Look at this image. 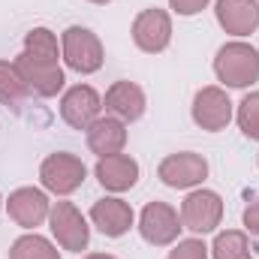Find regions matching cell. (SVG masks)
Segmentation results:
<instances>
[{
  "label": "cell",
  "mask_w": 259,
  "mask_h": 259,
  "mask_svg": "<svg viewBox=\"0 0 259 259\" xmlns=\"http://www.w3.org/2000/svg\"><path fill=\"white\" fill-rule=\"evenodd\" d=\"M214 75L226 88H250L259 81V52L250 42H226L214 58Z\"/></svg>",
  "instance_id": "6da1fadb"
},
{
  "label": "cell",
  "mask_w": 259,
  "mask_h": 259,
  "mask_svg": "<svg viewBox=\"0 0 259 259\" xmlns=\"http://www.w3.org/2000/svg\"><path fill=\"white\" fill-rule=\"evenodd\" d=\"M61 55L69 69L81 72V75H91L97 72L103 61H106V52H103V42L94 30L81 27V24H72L66 27L64 36H61Z\"/></svg>",
  "instance_id": "7a4b0ae2"
},
{
  "label": "cell",
  "mask_w": 259,
  "mask_h": 259,
  "mask_svg": "<svg viewBox=\"0 0 259 259\" xmlns=\"http://www.w3.org/2000/svg\"><path fill=\"white\" fill-rule=\"evenodd\" d=\"M88 178V166L75 157V154H66V151H58V154H49L39 166V181L49 193L55 196H69L75 193Z\"/></svg>",
  "instance_id": "3957f363"
},
{
  "label": "cell",
  "mask_w": 259,
  "mask_h": 259,
  "mask_svg": "<svg viewBox=\"0 0 259 259\" xmlns=\"http://www.w3.org/2000/svg\"><path fill=\"white\" fill-rule=\"evenodd\" d=\"M49 226H52V235L58 238V244L69 250V253H81L88 250V241H91V226L84 220V214L72 205V202H55L52 211H49Z\"/></svg>",
  "instance_id": "277c9868"
},
{
  "label": "cell",
  "mask_w": 259,
  "mask_h": 259,
  "mask_svg": "<svg viewBox=\"0 0 259 259\" xmlns=\"http://www.w3.org/2000/svg\"><path fill=\"white\" fill-rule=\"evenodd\" d=\"M12 64L18 66L24 84L30 94L36 97H58L66 84V75H64V66L61 61H46V58H33L27 52H21Z\"/></svg>",
  "instance_id": "5b68a950"
},
{
  "label": "cell",
  "mask_w": 259,
  "mask_h": 259,
  "mask_svg": "<svg viewBox=\"0 0 259 259\" xmlns=\"http://www.w3.org/2000/svg\"><path fill=\"white\" fill-rule=\"evenodd\" d=\"M157 178L172 187V190H190L199 187L208 178V160L196 151H178L169 154L160 166H157Z\"/></svg>",
  "instance_id": "8992f818"
},
{
  "label": "cell",
  "mask_w": 259,
  "mask_h": 259,
  "mask_svg": "<svg viewBox=\"0 0 259 259\" xmlns=\"http://www.w3.org/2000/svg\"><path fill=\"white\" fill-rule=\"evenodd\" d=\"M223 220V199L214 190H193L181 202V226L196 235H208Z\"/></svg>",
  "instance_id": "52a82bcc"
},
{
  "label": "cell",
  "mask_w": 259,
  "mask_h": 259,
  "mask_svg": "<svg viewBox=\"0 0 259 259\" xmlns=\"http://www.w3.org/2000/svg\"><path fill=\"white\" fill-rule=\"evenodd\" d=\"M181 214L166 205V202H148L139 214V232L148 244L154 247H166L172 241H178V232H181Z\"/></svg>",
  "instance_id": "ba28073f"
},
{
  "label": "cell",
  "mask_w": 259,
  "mask_h": 259,
  "mask_svg": "<svg viewBox=\"0 0 259 259\" xmlns=\"http://www.w3.org/2000/svg\"><path fill=\"white\" fill-rule=\"evenodd\" d=\"M133 42L145 52V55H160L169 49L172 42V18L166 9H142L133 21Z\"/></svg>",
  "instance_id": "9c48e42d"
},
{
  "label": "cell",
  "mask_w": 259,
  "mask_h": 259,
  "mask_svg": "<svg viewBox=\"0 0 259 259\" xmlns=\"http://www.w3.org/2000/svg\"><path fill=\"white\" fill-rule=\"evenodd\" d=\"M193 121L196 127L208 130V133H220L229 127L232 121V100L223 88L208 84L193 97Z\"/></svg>",
  "instance_id": "30bf717a"
},
{
  "label": "cell",
  "mask_w": 259,
  "mask_h": 259,
  "mask_svg": "<svg viewBox=\"0 0 259 259\" xmlns=\"http://www.w3.org/2000/svg\"><path fill=\"white\" fill-rule=\"evenodd\" d=\"M103 112V97L91 84H75L69 88L61 100V118L72 130H88Z\"/></svg>",
  "instance_id": "8fae6325"
},
{
  "label": "cell",
  "mask_w": 259,
  "mask_h": 259,
  "mask_svg": "<svg viewBox=\"0 0 259 259\" xmlns=\"http://www.w3.org/2000/svg\"><path fill=\"white\" fill-rule=\"evenodd\" d=\"M6 211L9 217L21 226V229H36L49 220V211H52V202L49 196L36 187H18L12 190L6 199Z\"/></svg>",
  "instance_id": "7c38bea8"
},
{
  "label": "cell",
  "mask_w": 259,
  "mask_h": 259,
  "mask_svg": "<svg viewBox=\"0 0 259 259\" xmlns=\"http://www.w3.org/2000/svg\"><path fill=\"white\" fill-rule=\"evenodd\" d=\"M217 24L232 36H250L259 27V0H217Z\"/></svg>",
  "instance_id": "4fadbf2b"
},
{
  "label": "cell",
  "mask_w": 259,
  "mask_h": 259,
  "mask_svg": "<svg viewBox=\"0 0 259 259\" xmlns=\"http://www.w3.org/2000/svg\"><path fill=\"white\" fill-rule=\"evenodd\" d=\"M133 208H130L124 199H118V196H106V199H100V202H94V208H91V223L106 235V238H121V235H127L130 226H133Z\"/></svg>",
  "instance_id": "5bb4252c"
},
{
  "label": "cell",
  "mask_w": 259,
  "mask_h": 259,
  "mask_svg": "<svg viewBox=\"0 0 259 259\" xmlns=\"http://www.w3.org/2000/svg\"><path fill=\"white\" fill-rule=\"evenodd\" d=\"M94 175H97V181H100L109 193H124L130 187H136V181H139V163H136L130 154L100 157Z\"/></svg>",
  "instance_id": "9a60e30c"
},
{
  "label": "cell",
  "mask_w": 259,
  "mask_h": 259,
  "mask_svg": "<svg viewBox=\"0 0 259 259\" xmlns=\"http://www.w3.org/2000/svg\"><path fill=\"white\" fill-rule=\"evenodd\" d=\"M88 133V148L97 154V157H112V154H121L124 145H127V124L115 115H106V118H97Z\"/></svg>",
  "instance_id": "2e32d148"
},
{
  "label": "cell",
  "mask_w": 259,
  "mask_h": 259,
  "mask_svg": "<svg viewBox=\"0 0 259 259\" xmlns=\"http://www.w3.org/2000/svg\"><path fill=\"white\" fill-rule=\"evenodd\" d=\"M106 112H112L115 118H121L124 124L127 121H139L145 115V91L136 84V81H115L109 91H106V100H103Z\"/></svg>",
  "instance_id": "e0dca14e"
},
{
  "label": "cell",
  "mask_w": 259,
  "mask_h": 259,
  "mask_svg": "<svg viewBox=\"0 0 259 259\" xmlns=\"http://www.w3.org/2000/svg\"><path fill=\"white\" fill-rule=\"evenodd\" d=\"M27 97H30V91H27V84H24L18 66L9 64V61H0V103L18 109Z\"/></svg>",
  "instance_id": "ac0fdd59"
},
{
  "label": "cell",
  "mask_w": 259,
  "mask_h": 259,
  "mask_svg": "<svg viewBox=\"0 0 259 259\" xmlns=\"http://www.w3.org/2000/svg\"><path fill=\"white\" fill-rule=\"evenodd\" d=\"M211 256L214 259H253L250 241L241 229H226L217 232L214 244H211Z\"/></svg>",
  "instance_id": "d6986e66"
},
{
  "label": "cell",
  "mask_w": 259,
  "mask_h": 259,
  "mask_svg": "<svg viewBox=\"0 0 259 259\" xmlns=\"http://www.w3.org/2000/svg\"><path fill=\"white\" fill-rule=\"evenodd\" d=\"M9 259H61V253H58V247L49 238H42L36 232H27V235L12 241Z\"/></svg>",
  "instance_id": "ffe728a7"
},
{
  "label": "cell",
  "mask_w": 259,
  "mask_h": 259,
  "mask_svg": "<svg viewBox=\"0 0 259 259\" xmlns=\"http://www.w3.org/2000/svg\"><path fill=\"white\" fill-rule=\"evenodd\" d=\"M27 55L33 58H46V61H61V52H58V36L49 30V27H33L27 36H24V49Z\"/></svg>",
  "instance_id": "44dd1931"
},
{
  "label": "cell",
  "mask_w": 259,
  "mask_h": 259,
  "mask_svg": "<svg viewBox=\"0 0 259 259\" xmlns=\"http://www.w3.org/2000/svg\"><path fill=\"white\" fill-rule=\"evenodd\" d=\"M235 121H238V130L259 142V91L253 94H244V100L238 103V112H235Z\"/></svg>",
  "instance_id": "7402d4cb"
},
{
  "label": "cell",
  "mask_w": 259,
  "mask_h": 259,
  "mask_svg": "<svg viewBox=\"0 0 259 259\" xmlns=\"http://www.w3.org/2000/svg\"><path fill=\"white\" fill-rule=\"evenodd\" d=\"M166 259H208V247L202 238H184L175 244V250Z\"/></svg>",
  "instance_id": "603a6c76"
},
{
  "label": "cell",
  "mask_w": 259,
  "mask_h": 259,
  "mask_svg": "<svg viewBox=\"0 0 259 259\" xmlns=\"http://www.w3.org/2000/svg\"><path fill=\"white\" fill-rule=\"evenodd\" d=\"M208 6V0H169V9L178 15H196Z\"/></svg>",
  "instance_id": "cb8c5ba5"
},
{
  "label": "cell",
  "mask_w": 259,
  "mask_h": 259,
  "mask_svg": "<svg viewBox=\"0 0 259 259\" xmlns=\"http://www.w3.org/2000/svg\"><path fill=\"white\" fill-rule=\"evenodd\" d=\"M241 220H244V229H247L250 235H256V238H259V199H253V202L244 208Z\"/></svg>",
  "instance_id": "d4e9b609"
},
{
  "label": "cell",
  "mask_w": 259,
  "mask_h": 259,
  "mask_svg": "<svg viewBox=\"0 0 259 259\" xmlns=\"http://www.w3.org/2000/svg\"><path fill=\"white\" fill-rule=\"evenodd\" d=\"M84 259H115L112 253H88Z\"/></svg>",
  "instance_id": "484cf974"
},
{
  "label": "cell",
  "mask_w": 259,
  "mask_h": 259,
  "mask_svg": "<svg viewBox=\"0 0 259 259\" xmlns=\"http://www.w3.org/2000/svg\"><path fill=\"white\" fill-rule=\"evenodd\" d=\"M88 3H97V6H106L109 0H88Z\"/></svg>",
  "instance_id": "4316f807"
},
{
  "label": "cell",
  "mask_w": 259,
  "mask_h": 259,
  "mask_svg": "<svg viewBox=\"0 0 259 259\" xmlns=\"http://www.w3.org/2000/svg\"><path fill=\"white\" fill-rule=\"evenodd\" d=\"M0 208H3V196H0Z\"/></svg>",
  "instance_id": "83f0119b"
}]
</instances>
